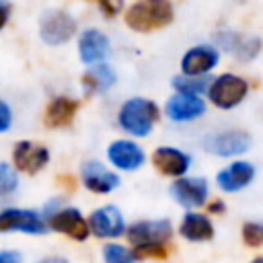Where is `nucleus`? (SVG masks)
Instances as JSON below:
<instances>
[{"instance_id": "obj_21", "label": "nucleus", "mask_w": 263, "mask_h": 263, "mask_svg": "<svg viewBox=\"0 0 263 263\" xmlns=\"http://www.w3.org/2000/svg\"><path fill=\"white\" fill-rule=\"evenodd\" d=\"M181 234L187 240H208L214 234L210 220L201 214H187L181 222Z\"/></svg>"}, {"instance_id": "obj_33", "label": "nucleus", "mask_w": 263, "mask_h": 263, "mask_svg": "<svg viewBox=\"0 0 263 263\" xmlns=\"http://www.w3.org/2000/svg\"><path fill=\"white\" fill-rule=\"evenodd\" d=\"M210 212H222V203H220V201L212 203V205H210Z\"/></svg>"}, {"instance_id": "obj_19", "label": "nucleus", "mask_w": 263, "mask_h": 263, "mask_svg": "<svg viewBox=\"0 0 263 263\" xmlns=\"http://www.w3.org/2000/svg\"><path fill=\"white\" fill-rule=\"evenodd\" d=\"M218 41H220L222 47H226L228 51H232L242 62L253 60L259 53V49H261V41L257 37H240L236 33H220L218 35Z\"/></svg>"}, {"instance_id": "obj_31", "label": "nucleus", "mask_w": 263, "mask_h": 263, "mask_svg": "<svg viewBox=\"0 0 263 263\" xmlns=\"http://www.w3.org/2000/svg\"><path fill=\"white\" fill-rule=\"evenodd\" d=\"M8 21V6L0 2V29L4 27V23Z\"/></svg>"}, {"instance_id": "obj_10", "label": "nucleus", "mask_w": 263, "mask_h": 263, "mask_svg": "<svg viewBox=\"0 0 263 263\" xmlns=\"http://www.w3.org/2000/svg\"><path fill=\"white\" fill-rule=\"evenodd\" d=\"M129 240L134 247L142 245H162L171 236V224L166 220H154V222H138L127 230Z\"/></svg>"}, {"instance_id": "obj_22", "label": "nucleus", "mask_w": 263, "mask_h": 263, "mask_svg": "<svg viewBox=\"0 0 263 263\" xmlns=\"http://www.w3.org/2000/svg\"><path fill=\"white\" fill-rule=\"evenodd\" d=\"M115 82V74L109 66L105 64H99V66H92L86 74H84V84L90 92H103L107 90L111 84Z\"/></svg>"}, {"instance_id": "obj_12", "label": "nucleus", "mask_w": 263, "mask_h": 263, "mask_svg": "<svg viewBox=\"0 0 263 263\" xmlns=\"http://www.w3.org/2000/svg\"><path fill=\"white\" fill-rule=\"evenodd\" d=\"M205 111V103L195 95L177 92L166 103V115L173 121H191Z\"/></svg>"}, {"instance_id": "obj_7", "label": "nucleus", "mask_w": 263, "mask_h": 263, "mask_svg": "<svg viewBox=\"0 0 263 263\" xmlns=\"http://www.w3.org/2000/svg\"><path fill=\"white\" fill-rule=\"evenodd\" d=\"M12 160H14V166L18 171L35 175L37 171H41L47 164L49 152L45 146H39L33 142H18L14 146V152H12Z\"/></svg>"}, {"instance_id": "obj_14", "label": "nucleus", "mask_w": 263, "mask_h": 263, "mask_svg": "<svg viewBox=\"0 0 263 263\" xmlns=\"http://www.w3.org/2000/svg\"><path fill=\"white\" fill-rule=\"evenodd\" d=\"M82 183L95 193H109L119 185V177L107 171L101 162H86L82 166Z\"/></svg>"}, {"instance_id": "obj_34", "label": "nucleus", "mask_w": 263, "mask_h": 263, "mask_svg": "<svg viewBox=\"0 0 263 263\" xmlns=\"http://www.w3.org/2000/svg\"><path fill=\"white\" fill-rule=\"evenodd\" d=\"M253 263H263V259H255V261H253Z\"/></svg>"}, {"instance_id": "obj_6", "label": "nucleus", "mask_w": 263, "mask_h": 263, "mask_svg": "<svg viewBox=\"0 0 263 263\" xmlns=\"http://www.w3.org/2000/svg\"><path fill=\"white\" fill-rule=\"evenodd\" d=\"M88 230H92L101 238H113L123 232V216L115 205L99 208L88 218Z\"/></svg>"}, {"instance_id": "obj_26", "label": "nucleus", "mask_w": 263, "mask_h": 263, "mask_svg": "<svg viewBox=\"0 0 263 263\" xmlns=\"http://www.w3.org/2000/svg\"><path fill=\"white\" fill-rule=\"evenodd\" d=\"M242 236H245V242L247 245L259 247V245H263V226L261 224H245Z\"/></svg>"}, {"instance_id": "obj_3", "label": "nucleus", "mask_w": 263, "mask_h": 263, "mask_svg": "<svg viewBox=\"0 0 263 263\" xmlns=\"http://www.w3.org/2000/svg\"><path fill=\"white\" fill-rule=\"evenodd\" d=\"M247 82L236 76V74H222L216 80H212V88H210V99L214 101V105L222 107V109H230L236 107L245 95H247Z\"/></svg>"}, {"instance_id": "obj_16", "label": "nucleus", "mask_w": 263, "mask_h": 263, "mask_svg": "<svg viewBox=\"0 0 263 263\" xmlns=\"http://www.w3.org/2000/svg\"><path fill=\"white\" fill-rule=\"evenodd\" d=\"M152 162L154 166L168 177H181L187 168H189V156L177 148H158L152 154Z\"/></svg>"}, {"instance_id": "obj_11", "label": "nucleus", "mask_w": 263, "mask_h": 263, "mask_svg": "<svg viewBox=\"0 0 263 263\" xmlns=\"http://www.w3.org/2000/svg\"><path fill=\"white\" fill-rule=\"evenodd\" d=\"M216 64H218V51L208 45L189 49L181 60V68H183L185 76H203Z\"/></svg>"}, {"instance_id": "obj_8", "label": "nucleus", "mask_w": 263, "mask_h": 263, "mask_svg": "<svg viewBox=\"0 0 263 263\" xmlns=\"http://www.w3.org/2000/svg\"><path fill=\"white\" fill-rule=\"evenodd\" d=\"M251 146V138L245 132H222L216 136H210L205 140V150L214 152L218 156H234V154H242L245 150H249Z\"/></svg>"}, {"instance_id": "obj_4", "label": "nucleus", "mask_w": 263, "mask_h": 263, "mask_svg": "<svg viewBox=\"0 0 263 263\" xmlns=\"http://www.w3.org/2000/svg\"><path fill=\"white\" fill-rule=\"evenodd\" d=\"M76 33V23L64 10H49L41 18V39L49 45H62Z\"/></svg>"}, {"instance_id": "obj_23", "label": "nucleus", "mask_w": 263, "mask_h": 263, "mask_svg": "<svg viewBox=\"0 0 263 263\" xmlns=\"http://www.w3.org/2000/svg\"><path fill=\"white\" fill-rule=\"evenodd\" d=\"M212 80L210 78H205V76H177L175 80H173V86L177 88V92H183V95H195V97H199L205 88H208V84H210Z\"/></svg>"}, {"instance_id": "obj_25", "label": "nucleus", "mask_w": 263, "mask_h": 263, "mask_svg": "<svg viewBox=\"0 0 263 263\" xmlns=\"http://www.w3.org/2000/svg\"><path fill=\"white\" fill-rule=\"evenodd\" d=\"M18 185V177L14 173L12 166H8L6 162H0V195H8L16 189Z\"/></svg>"}, {"instance_id": "obj_9", "label": "nucleus", "mask_w": 263, "mask_h": 263, "mask_svg": "<svg viewBox=\"0 0 263 263\" xmlns=\"http://www.w3.org/2000/svg\"><path fill=\"white\" fill-rule=\"evenodd\" d=\"M49 226H51L53 230H58V232H62V234L74 238V240H84V238L88 236V232H90L86 220H84L82 214H80L78 210H74V208H64V210L51 214Z\"/></svg>"}, {"instance_id": "obj_30", "label": "nucleus", "mask_w": 263, "mask_h": 263, "mask_svg": "<svg viewBox=\"0 0 263 263\" xmlns=\"http://www.w3.org/2000/svg\"><path fill=\"white\" fill-rule=\"evenodd\" d=\"M0 263H23L18 251H0Z\"/></svg>"}, {"instance_id": "obj_17", "label": "nucleus", "mask_w": 263, "mask_h": 263, "mask_svg": "<svg viewBox=\"0 0 263 263\" xmlns=\"http://www.w3.org/2000/svg\"><path fill=\"white\" fill-rule=\"evenodd\" d=\"M78 49H80V58H82L84 64H97V62L107 58V53H109V39L101 31L88 29V31L82 33Z\"/></svg>"}, {"instance_id": "obj_5", "label": "nucleus", "mask_w": 263, "mask_h": 263, "mask_svg": "<svg viewBox=\"0 0 263 263\" xmlns=\"http://www.w3.org/2000/svg\"><path fill=\"white\" fill-rule=\"evenodd\" d=\"M29 232V234H41L45 232V222L41 216L33 210H2L0 212V232Z\"/></svg>"}, {"instance_id": "obj_15", "label": "nucleus", "mask_w": 263, "mask_h": 263, "mask_svg": "<svg viewBox=\"0 0 263 263\" xmlns=\"http://www.w3.org/2000/svg\"><path fill=\"white\" fill-rule=\"evenodd\" d=\"M173 197L185 205V208H195L201 205L208 197V183L203 179H179L171 187Z\"/></svg>"}, {"instance_id": "obj_28", "label": "nucleus", "mask_w": 263, "mask_h": 263, "mask_svg": "<svg viewBox=\"0 0 263 263\" xmlns=\"http://www.w3.org/2000/svg\"><path fill=\"white\" fill-rule=\"evenodd\" d=\"M99 6L107 16H115L123 8V0H99Z\"/></svg>"}, {"instance_id": "obj_20", "label": "nucleus", "mask_w": 263, "mask_h": 263, "mask_svg": "<svg viewBox=\"0 0 263 263\" xmlns=\"http://www.w3.org/2000/svg\"><path fill=\"white\" fill-rule=\"evenodd\" d=\"M78 109V103L68 97L53 99L45 109V125L47 127H64L74 119V113Z\"/></svg>"}, {"instance_id": "obj_32", "label": "nucleus", "mask_w": 263, "mask_h": 263, "mask_svg": "<svg viewBox=\"0 0 263 263\" xmlns=\"http://www.w3.org/2000/svg\"><path fill=\"white\" fill-rule=\"evenodd\" d=\"M39 263H66V261L60 259V257H49V259H43V261H39Z\"/></svg>"}, {"instance_id": "obj_1", "label": "nucleus", "mask_w": 263, "mask_h": 263, "mask_svg": "<svg viewBox=\"0 0 263 263\" xmlns=\"http://www.w3.org/2000/svg\"><path fill=\"white\" fill-rule=\"evenodd\" d=\"M171 21H173V6L168 0H140L125 14L127 27L140 33L160 29Z\"/></svg>"}, {"instance_id": "obj_24", "label": "nucleus", "mask_w": 263, "mask_h": 263, "mask_svg": "<svg viewBox=\"0 0 263 263\" xmlns=\"http://www.w3.org/2000/svg\"><path fill=\"white\" fill-rule=\"evenodd\" d=\"M103 259L105 263H134V255L125 247L113 245V242L103 249Z\"/></svg>"}, {"instance_id": "obj_2", "label": "nucleus", "mask_w": 263, "mask_h": 263, "mask_svg": "<svg viewBox=\"0 0 263 263\" xmlns=\"http://www.w3.org/2000/svg\"><path fill=\"white\" fill-rule=\"evenodd\" d=\"M156 117H158L156 105L146 99H129L119 109V125L132 136H148Z\"/></svg>"}, {"instance_id": "obj_29", "label": "nucleus", "mask_w": 263, "mask_h": 263, "mask_svg": "<svg viewBox=\"0 0 263 263\" xmlns=\"http://www.w3.org/2000/svg\"><path fill=\"white\" fill-rule=\"evenodd\" d=\"M10 121H12V117H10V109H8L6 103L0 101V134L6 132V129L10 127Z\"/></svg>"}, {"instance_id": "obj_13", "label": "nucleus", "mask_w": 263, "mask_h": 263, "mask_svg": "<svg viewBox=\"0 0 263 263\" xmlns=\"http://www.w3.org/2000/svg\"><path fill=\"white\" fill-rule=\"evenodd\" d=\"M107 156H109V160H111L117 168H121V171H136V168H140L142 162H144V152H142V148H140L138 144H134V142H127V140H117V142H113V144L109 146V150H107Z\"/></svg>"}, {"instance_id": "obj_18", "label": "nucleus", "mask_w": 263, "mask_h": 263, "mask_svg": "<svg viewBox=\"0 0 263 263\" xmlns=\"http://www.w3.org/2000/svg\"><path fill=\"white\" fill-rule=\"evenodd\" d=\"M253 177H255L253 164L238 160V162H232L230 166H226L224 171L218 173V185L224 191H238L245 185H249L253 181Z\"/></svg>"}, {"instance_id": "obj_27", "label": "nucleus", "mask_w": 263, "mask_h": 263, "mask_svg": "<svg viewBox=\"0 0 263 263\" xmlns=\"http://www.w3.org/2000/svg\"><path fill=\"white\" fill-rule=\"evenodd\" d=\"M134 255L138 257H156V259H164L166 257V249L164 245H142L134 249Z\"/></svg>"}]
</instances>
